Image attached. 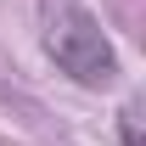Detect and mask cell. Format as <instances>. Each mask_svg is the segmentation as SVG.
<instances>
[{
  "instance_id": "6da1fadb",
  "label": "cell",
  "mask_w": 146,
  "mask_h": 146,
  "mask_svg": "<svg viewBox=\"0 0 146 146\" xmlns=\"http://www.w3.org/2000/svg\"><path fill=\"white\" fill-rule=\"evenodd\" d=\"M39 45L73 84L101 90L118 79V51L84 0H39Z\"/></svg>"
},
{
  "instance_id": "7a4b0ae2",
  "label": "cell",
  "mask_w": 146,
  "mask_h": 146,
  "mask_svg": "<svg viewBox=\"0 0 146 146\" xmlns=\"http://www.w3.org/2000/svg\"><path fill=\"white\" fill-rule=\"evenodd\" d=\"M118 129H124V146H146V141H141V124H135V107L118 112Z\"/></svg>"
}]
</instances>
